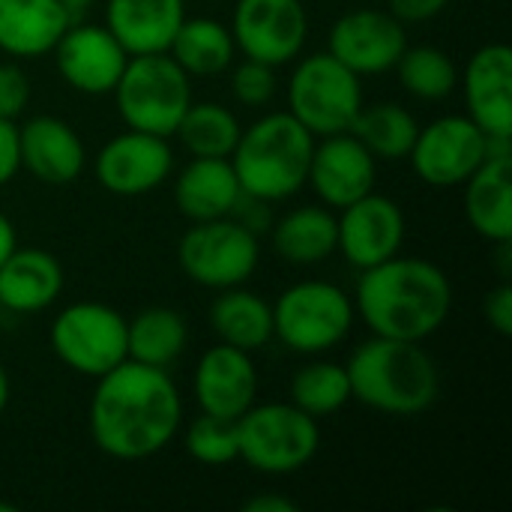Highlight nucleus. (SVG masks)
<instances>
[{"mask_svg":"<svg viewBox=\"0 0 512 512\" xmlns=\"http://www.w3.org/2000/svg\"><path fill=\"white\" fill-rule=\"evenodd\" d=\"M9 375H6V366L0 363V414L6 411V405H9Z\"/></svg>","mask_w":512,"mask_h":512,"instance_id":"obj_44","label":"nucleus"},{"mask_svg":"<svg viewBox=\"0 0 512 512\" xmlns=\"http://www.w3.org/2000/svg\"><path fill=\"white\" fill-rule=\"evenodd\" d=\"M375 159H408L414 141H417V132H420V123L417 117L405 108V105H396V102H375V105H366L360 108V114L354 117L351 129H348Z\"/></svg>","mask_w":512,"mask_h":512,"instance_id":"obj_30","label":"nucleus"},{"mask_svg":"<svg viewBox=\"0 0 512 512\" xmlns=\"http://www.w3.org/2000/svg\"><path fill=\"white\" fill-rule=\"evenodd\" d=\"M240 462L267 477L303 471L321 447V426L294 402L252 405L237 420Z\"/></svg>","mask_w":512,"mask_h":512,"instance_id":"obj_6","label":"nucleus"},{"mask_svg":"<svg viewBox=\"0 0 512 512\" xmlns=\"http://www.w3.org/2000/svg\"><path fill=\"white\" fill-rule=\"evenodd\" d=\"M213 3H216V0H213Z\"/></svg>","mask_w":512,"mask_h":512,"instance_id":"obj_46","label":"nucleus"},{"mask_svg":"<svg viewBox=\"0 0 512 512\" xmlns=\"http://www.w3.org/2000/svg\"><path fill=\"white\" fill-rule=\"evenodd\" d=\"M174 171V153L168 138L126 129L114 135L93 162L96 183L120 198H135L159 189Z\"/></svg>","mask_w":512,"mask_h":512,"instance_id":"obj_14","label":"nucleus"},{"mask_svg":"<svg viewBox=\"0 0 512 512\" xmlns=\"http://www.w3.org/2000/svg\"><path fill=\"white\" fill-rule=\"evenodd\" d=\"M189 345L186 318L168 306L141 309L132 321H126V351L129 360L168 369L174 366Z\"/></svg>","mask_w":512,"mask_h":512,"instance_id":"obj_29","label":"nucleus"},{"mask_svg":"<svg viewBox=\"0 0 512 512\" xmlns=\"http://www.w3.org/2000/svg\"><path fill=\"white\" fill-rule=\"evenodd\" d=\"M276 66L246 57L231 72V93L246 108H264L276 96Z\"/></svg>","mask_w":512,"mask_h":512,"instance_id":"obj_35","label":"nucleus"},{"mask_svg":"<svg viewBox=\"0 0 512 512\" xmlns=\"http://www.w3.org/2000/svg\"><path fill=\"white\" fill-rule=\"evenodd\" d=\"M183 18V0H108L105 6V27L129 57L168 51Z\"/></svg>","mask_w":512,"mask_h":512,"instance_id":"obj_23","label":"nucleus"},{"mask_svg":"<svg viewBox=\"0 0 512 512\" xmlns=\"http://www.w3.org/2000/svg\"><path fill=\"white\" fill-rule=\"evenodd\" d=\"M186 453L201 465H231L240 462L237 420H222L213 414H201L186 429Z\"/></svg>","mask_w":512,"mask_h":512,"instance_id":"obj_34","label":"nucleus"},{"mask_svg":"<svg viewBox=\"0 0 512 512\" xmlns=\"http://www.w3.org/2000/svg\"><path fill=\"white\" fill-rule=\"evenodd\" d=\"M30 78L27 72L6 60L0 63V120H15L24 114V108L30 105Z\"/></svg>","mask_w":512,"mask_h":512,"instance_id":"obj_36","label":"nucleus"},{"mask_svg":"<svg viewBox=\"0 0 512 512\" xmlns=\"http://www.w3.org/2000/svg\"><path fill=\"white\" fill-rule=\"evenodd\" d=\"M192 393L201 414L240 420L258 399V369L252 354L225 342L207 348L195 366Z\"/></svg>","mask_w":512,"mask_h":512,"instance_id":"obj_18","label":"nucleus"},{"mask_svg":"<svg viewBox=\"0 0 512 512\" xmlns=\"http://www.w3.org/2000/svg\"><path fill=\"white\" fill-rule=\"evenodd\" d=\"M18 159L39 183L69 186L81 177L87 150L72 123L54 114H39L18 126Z\"/></svg>","mask_w":512,"mask_h":512,"instance_id":"obj_20","label":"nucleus"},{"mask_svg":"<svg viewBox=\"0 0 512 512\" xmlns=\"http://www.w3.org/2000/svg\"><path fill=\"white\" fill-rule=\"evenodd\" d=\"M486 162L462 183L465 216L489 243L512 240V141L492 138Z\"/></svg>","mask_w":512,"mask_h":512,"instance_id":"obj_21","label":"nucleus"},{"mask_svg":"<svg viewBox=\"0 0 512 512\" xmlns=\"http://www.w3.org/2000/svg\"><path fill=\"white\" fill-rule=\"evenodd\" d=\"M111 93L126 129L171 138L192 105V78L168 51L135 54Z\"/></svg>","mask_w":512,"mask_h":512,"instance_id":"obj_5","label":"nucleus"},{"mask_svg":"<svg viewBox=\"0 0 512 512\" xmlns=\"http://www.w3.org/2000/svg\"><path fill=\"white\" fill-rule=\"evenodd\" d=\"M210 327L219 342L252 354L273 342V306L243 285L225 288L210 306Z\"/></svg>","mask_w":512,"mask_h":512,"instance_id":"obj_26","label":"nucleus"},{"mask_svg":"<svg viewBox=\"0 0 512 512\" xmlns=\"http://www.w3.org/2000/svg\"><path fill=\"white\" fill-rule=\"evenodd\" d=\"M51 54L63 81L84 96L111 93L129 63L126 48L105 24L72 21Z\"/></svg>","mask_w":512,"mask_h":512,"instance_id":"obj_16","label":"nucleus"},{"mask_svg":"<svg viewBox=\"0 0 512 512\" xmlns=\"http://www.w3.org/2000/svg\"><path fill=\"white\" fill-rule=\"evenodd\" d=\"M21 171L18 159V126L15 120H0V189Z\"/></svg>","mask_w":512,"mask_h":512,"instance_id":"obj_40","label":"nucleus"},{"mask_svg":"<svg viewBox=\"0 0 512 512\" xmlns=\"http://www.w3.org/2000/svg\"><path fill=\"white\" fill-rule=\"evenodd\" d=\"M168 54L189 78H216L231 69L237 45L231 27L216 18H183L177 27Z\"/></svg>","mask_w":512,"mask_h":512,"instance_id":"obj_28","label":"nucleus"},{"mask_svg":"<svg viewBox=\"0 0 512 512\" xmlns=\"http://www.w3.org/2000/svg\"><path fill=\"white\" fill-rule=\"evenodd\" d=\"M315 135L288 111H273L240 129L234 153L228 156L240 189L261 201L294 198L309 177Z\"/></svg>","mask_w":512,"mask_h":512,"instance_id":"obj_4","label":"nucleus"},{"mask_svg":"<svg viewBox=\"0 0 512 512\" xmlns=\"http://www.w3.org/2000/svg\"><path fill=\"white\" fill-rule=\"evenodd\" d=\"M240 120L231 108L219 102H195L186 108V114L177 123V138L189 156L204 159H228L234 153V144L240 138Z\"/></svg>","mask_w":512,"mask_h":512,"instance_id":"obj_31","label":"nucleus"},{"mask_svg":"<svg viewBox=\"0 0 512 512\" xmlns=\"http://www.w3.org/2000/svg\"><path fill=\"white\" fill-rule=\"evenodd\" d=\"M75 18L60 0H0V51L9 57H45Z\"/></svg>","mask_w":512,"mask_h":512,"instance_id":"obj_24","label":"nucleus"},{"mask_svg":"<svg viewBox=\"0 0 512 512\" xmlns=\"http://www.w3.org/2000/svg\"><path fill=\"white\" fill-rule=\"evenodd\" d=\"M60 3H63V6H66V12L78 21V15H81V12H87L96 0H60Z\"/></svg>","mask_w":512,"mask_h":512,"instance_id":"obj_43","label":"nucleus"},{"mask_svg":"<svg viewBox=\"0 0 512 512\" xmlns=\"http://www.w3.org/2000/svg\"><path fill=\"white\" fill-rule=\"evenodd\" d=\"M48 342L66 369L93 381L129 360L126 318L117 309L93 300L60 309L48 330Z\"/></svg>","mask_w":512,"mask_h":512,"instance_id":"obj_9","label":"nucleus"},{"mask_svg":"<svg viewBox=\"0 0 512 512\" xmlns=\"http://www.w3.org/2000/svg\"><path fill=\"white\" fill-rule=\"evenodd\" d=\"M231 36L243 57L285 66L309 39V12L303 0H237Z\"/></svg>","mask_w":512,"mask_h":512,"instance_id":"obj_12","label":"nucleus"},{"mask_svg":"<svg viewBox=\"0 0 512 512\" xmlns=\"http://www.w3.org/2000/svg\"><path fill=\"white\" fill-rule=\"evenodd\" d=\"M0 512H15V507L12 504H0Z\"/></svg>","mask_w":512,"mask_h":512,"instance_id":"obj_45","label":"nucleus"},{"mask_svg":"<svg viewBox=\"0 0 512 512\" xmlns=\"http://www.w3.org/2000/svg\"><path fill=\"white\" fill-rule=\"evenodd\" d=\"M234 222H240L243 228H249L252 234H264L270 228V201H261L255 195H246L240 192L234 210L228 213Z\"/></svg>","mask_w":512,"mask_h":512,"instance_id":"obj_38","label":"nucleus"},{"mask_svg":"<svg viewBox=\"0 0 512 512\" xmlns=\"http://www.w3.org/2000/svg\"><path fill=\"white\" fill-rule=\"evenodd\" d=\"M354 300L333 282L303 279L273 303V339L294 354H324L342 345L354 327Z\"/></svg>","mask_w":512,"mask_h":512,"instance_id":"obj_7","label":"nucleus"},{"mask_svg":"<svg viewBox=\"0 0 512 512\" xmlns=\"http://www.w3.org/2000/svg\"><path fill=\"white\" fill-rule=\"evenodd\" d=\"M375 177L378 159L351 132L315 138L306 183L330 210H342L351 201L369 195L375 189Z\"/></svg>","mask_w":512,"mask_h":512,"instance_id":"obj_17","label":"nucleus"},{"mask_svg":"<svg viewBox=\"0 0 512 512\" xmlns=\"http://www.w3.org/2000/svg\"><path fill=\"white\" fill-rule=\"evenodd\" d=\"M177 261L180 270L201 288H237L252 279L261 261L258 234L231 216L192 222V228L177 243Z\"/></svg>","mask_w":512,"mask_h":512,"instance_id":"obj_10","label":"nucleus"},{"mask_svg":"<svg viewBox=\"0 0 512 512\" xmlns=\"http://www.w3.org/2000/svg\"><path fill=\"white\" fill-rule=\"evenodd\" d=\"M483 315L486 324L498 336H512V285L504 279L498 288H492L483 300Z\"/></svg>","mask_w":512,"mask_h":512,"instance_id":"obj_37","label":"nucleus"},{"mask_svg":"<svg viewBox=\"0 0 512 512\" xmlns=\"http://www.w3.org/2000/svg\"><path fill=\"white\" fill-rule=\"evenodd\" d=\"M18 246V234H15V225L6 213H0V264L15 252Z\"/></svg>","mask_w":512,"mask_h":512,"instance_id":"obj_42","label":"nucleus"},{"mask_svg":"<svg viewBox=\"0 0 512 512\" xmlns=\"http://www.w3.org/2000/svg\"><path fill=\"white\" fill-rule=\"evenodd\" d=\"M453 309V285L447 273L426 261L393 255L369 270H360L354 312L372 336L426 342L444 327Z\"/></svg>","mask_w":512,"mask_h":512,"instance_id":"obj_2","label":"nucleus"},{"mask_svg":"<svg viewBox=\"0 0 512 512\" xmlns=\"http://www.w3.org/2000/svg\"><path fill=\"white\" fill-rule=\"evenodd\" d=\"M63 291V264L39 246H15L0 264V312L33 315L57 303Z\"/></svg>","mask_w":512,"mask_h":512,"instance_id":"obj_22","label":"nucleus"},{"mask_svg":"<svg viewBox=\"0 0 512 512\" xmlns=\"http://www.w3.org/2000/svg\"><path fill=\"white\" fill-rule=\"evenodd\" d=\"M489 147L492 138L468 114H447L420 126L408 159L426 186L456 189L486 162Z\"/></svg>","mask_w":512,"mask_h":512,"instance_id":"obj_11","label":"nucleus"},{"mask_svg":"<svg viewBox=\"0 0 512 512\" xmlns=\"http://www.w3.org/2000/svg\"><path fill=\"white\" fill-rule=\"evenodd\" d=\"M450 0H387V12L396 15L402 24H423L438 18Z\"/></svg>","mask_w":512,"mask_h":512,"instance_id":"obj_39","label":"nucleus"},{"mask_svg":"<svg viewBox=\"0 0 512 512\" xmlns=\"http://www.w3.org/2000/svg\"><path fill=\"white\" fill-rule=\"evenodd\" d=\"M243 510L246 512H297L300 507H297L291 498H282V495H270V492H264V495H255V498L243 501Z\"/></svg>","mask_w":512,"mask_h":512,"instance_id":"obj_41","label":"nucleus"},{"mask_svg":"<svg viewBox=\"0 0 512 512\" xmlns=\"http://www.w3.org/2000/svg\"><path fill=\"white\" fill-rule=\"evenodd\" d=\"M363 108V81L330 51L303 57L288 78V114L315 138L348 132Z\"/></svg>","mask_w":512,"mask_h":512,"instance_id":"obj_8","label":"nucleus"},{"mask_svg":"<svg viewBox=\"0 0 512 512\" xmlns=\"http://www.w3.org/2000/svg\"><path fill=\"white\" fill-rule=\"evenodd\" d=\"M405 48V24L387 9H351L333 21L327 36V51L360 78L396 69Z\"/></svg>","mask_w":512,"mask_h":512,"instance_id":"obj_13","label":"nucleus"},{"mask_svg":"<svg viewBox=\"0 0 512 512\" xmlns=\"http://www.w3.org/2000/svg\"><path fill=\"white\" fill-rule=\"evenodd\" d=\"M345 372L351 399L378 414L417 417L441 396V372L423 342L372 336L351 351Z\"/></svg>","mask_w":512,"mask_h":512,"instance_id":"obj_3","label":"nucleus"},{"mask_svg":"<svg viewBox=\"0 0 512 512\" xmlns=\"http://www.w3.org/2000/svg\"><path fill=\"white\" fill-rule=\"evenodd\" d=\"M402 87L423 102H441L459 87V69L453 57L435 45H408L396 63Z\"/></svg>","mask_w":512,"mask_h":512,"instance_id":"obj_32","label":"nucleus"},{"mask_svg":"<svg viewBox=\"0 0 512 512\" xmlns=\"http://www.w3.org/2000/svg\"><path fill=\"white\" fill-rule=\"evenodd\" d=\"M273 249L282 261L312 267L336 255V216L324 204H303L273 225Z\"/></svg>","mask_w":512,"mask_h":512,"instance_id":"obj_27","label":"nucleus"},{"mask_svg":"<svg viewBox=\"0 0 512 512\" xmlns=\"http://www.w3.org/2000/svg\"><path fill=\"white\" fill-rule=\"evenodd\" d=\"M300 411H306L315 420H324L336 411H342L351 402V384L348 372L339 363L315 360L297 369L291 378V399Z\"/></svg>","mask_w":512,"mask_h":512,"instance_id":"obj_33","label":"nucleus"},{"mask_svg":"<svg viewBox=\"0 0 512 512\" xmlns=\"http://www.w3.org/2000/svg\"><path fill=\"white\" fill-rule=\"evenodd\" d=\"M405 243V213L402 207L378 195L375 189L336 216V252L357 270H369L402 252Z\"/></svg>","mask_w":512,"mask_h":512,"instance_id":"obj_15","label":"nucleus"},{"mask_svg":"<svg viewBox=\"0 0 512 512\" xmlns=\"http://www.w3.org/2000/svg\"><path fill=\"white\" fill-rule=\"evenodd\" d=\"M240 180L231 159H204L192 156L189 165L177 174L174 201L189 222L222 219L234 210L240 198Z\"/></svg>","mask_w":512,"mask_h":512,"instance_id":"obj_25","label":"nucleus"},{"mask_svg":"<svg viewBox=\"0 0 512 512\" xmlns=\"http://www.w3.org/2000/svg\"><path fill=\"white\" fill-rule=\"evenodd\" d=\"M183 399L168 369L123 360L102 378L90 399V438L117 462L162 453L180 432Z\"/></svg>","mask_w":512,"mask_h":512,"instance_id":"obj_1","label":"nucleus"},{"mask_svg":"<svg viewBox=\"0 0 512 512\" xmlns=\"http://www.w3.org/2000/svg\"><path fill=\"white\" fill-rule=\"evenodd\" d=\"M468 117L489 135L512 141V48L489 42L465 66Z\"/></svg>","mask_w":512,"mask_h":512,"instance_id":"obj_19","label":"nucleus"}]
</instances>
